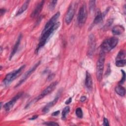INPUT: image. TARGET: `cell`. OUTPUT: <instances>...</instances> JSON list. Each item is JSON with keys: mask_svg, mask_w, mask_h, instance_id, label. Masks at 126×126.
<instances>
[{"mask_svg": "<svg viewBox=\"0 0 126 126\" xmlns=\"http://www.w3.org/2000/svg\"><path fill=\"white\" fill-rule=\"evenodd\" d=\"M60 26V22H56L52 27H51L50 29L47 30L43 33H42L39 42L37 45V47L36 49V52H37L39 50L42 48L44 45L46 44L47 40L50 38V36L53 34V33L58 29V28Z\"/></svg>", "mask_w": 126, "mask_h": 126, "instance_id": "cell-1", "label": "cell"}, {"mask_svg": "<svg viewBox=\"0 0 126 126\" xmlns=\"http://www.w3.org/2000/svg\"><path fill=\"white\" fill-rule=\"evenodd\" d=\"M118 39L115 37H112L105 39L101 45L100 51L104 53L108 52L114 48L117 45Z\"/></svg>", "mask_w": 126, "mask_h": 126, "instance_id": "cell-2", "label": "cell"}, {"mask_svg": "<svg viewBox=\"0 0 126 126\" xmlns=\"http://www.w3.org/2000/svg\"><path fill=\"white\" fill-rule=\"evenodd\" d=\"M105 62V53L100 51L99 54V57L96 63V76L98 81L101 80L102 78L104 65Z\"/></svg>", "mask_w": 126, "mask_h": 126, "instance_id": "cell-3", "label": "cell"}, {"mask_svg": "<svg viewBox=\"0 0 126 126\" xmlns=\"http://www.w3.org/2000/svg\"><path fill=\"white\" fill-rule=\"evenodd\" d=\"M25 65H23L18 69L14 70L8 73L3 80V84H4V85L6 86H8L11 82H12L16 78H17L19 76L20 73L22 72V70L25 68Z\"/></svg>", "mask_w": 126, "mask_h": 126, "instance_id": "cell-4", "label": "cell"}, {"mask_svg": "<svg viewBox=\"0 0 126 126\" xmlns=\"http://www.w3.org/2000/svg\"><path fill=\"white\" fill-rule=\"evenodd\" d=\"M87 17V11L85 5H82L79 10L77 16V22L80 26H82L85 23Z\"/></svg>", "mask_w": 126, "mask_h": 126, "instance_id": "cell-5", "label": "cell"}, {"mask_svg": "<svg viewBox=\"0 0 126 126\" xmlns=\"http://www.w3.org/2000/svg\"><path fill=\"white\" fill-rule=\"evenodd\" d=\"M57 84H58L57 82H54L52 83L45 90H44L43 91V92L41 93L40 94H39L37 97H36L34 99V101L36 102V101L41 99V98H42L43 97L45 96L46 95L49 94L51 92H52L53 91V90L55 89Z\"/></svg>", "mask_w": 126, "mask_h": 126, "instance_id": "cell-6", "label": "cell"}, {"mask_svg": "<svg viewBox=\"0 0 126 126\" xmlns=\"http://www.w3.org/2000/svg\"><path fill=\"white\" fill-rule=\"evenodd\" d=\"M96 41L95 36L93 34H91L89 37L88 40V49L87 54L89 56H92L95 50Z\"/></svg>", "mask_w": 126, "mask_h": 126, "instance_id": "cell-7", "label": "cell"}, {"mask_svg": "<svg viewBox=\"0 0 126 126\" xmlns=\"http://www.w3.org/2000/svg\"><path fill=\"white\" fill-rule=\"evenodd\" d=\"M40 61L36 63H35L31 68H30L28 71H27L23 76V77H22V78L21 79V80L19 81V82L17 83V84L15 86V88L18 87L19 86L21 85L23 83H24L26 80L31 75V74H32L34 71L37 68V67H38V66L40 64Z\"/></svg>", "mask_w": 126, "mask_h": 126, "instance_id": "cell-8", "label": "cell"}, {"mask_svg": "<svg viewBox=\"0 0 126 126\" xmlns=\"http://www.w3.org/2000/svg\"><path fill=\"white\" fill-rule=\"evenodd\" d=\"M75 6L74 4H71L68 9L67 11L65 18V22L66 24H69L71 21L72 20L75 12Z\"/></svg>", "mask_w": 126, "mask_h": 126, "instance_id": "cell-9", "label": "cell"}, {"mask_svg": "<svg viewBox=\"0 0 126 126\" xmlns=\"http://www.w3.org/2000/svg\"><path fill=\"white\" fill-rule=\"evenodd\" d=\"M23 94V93L22 92H20L17 94L16 95L13 97L9 101L7 102L5 104H4L3 108L5 109V110L6 111H9L13 107V106L15 104L16 101L19 99V98H20L21 97Z\"/></svg>", "mask_w": 126, "mask_h": 126, "instance_id": "cell-10", "label": "cell"}, {"mask_svg": "<svg viewBox=\"0 0 126 126\" xmlns=\"http://www.w3.org/2000/svg\"><path fill=\"white\" fill-rule=\"evenodd\" d=\"M60 15V13L59 12H57L55 15L53 16V17L48 21V22L46 24L44 28L43 29L42 33L44 32L49 29H50L51 27H52L56 23L58 18L59 17Z\"/></svg>", "mask_w": 126, "mask_h": 126, "instance_id": "cell-11", "label": "cell"}, {"mask_svg": "<svg viewBox=\"0 0 126 126\" xmlns=\"http://www.w3.org/2000/svg\"><path fill=\"white\" fill-rule=\"evenodd\" d=\"M44 3V1L42 0L38 4V5L36 6L35 8L34 9V10L33 11V12L31 14V17L34 18L39 15V14L40 13V12H41V11L42 9V7L43 6Z\"/></svg>", "mask_w": 126, "mask_h": 126, "instance_id": "cell-12", "label": "cell"}, {"mask_svg": "<svg viewBox=\"0 0 126 126\" xmlns=\"http://www.w3.org/2000/svg\"><path fill=\"white\" fill-rule=\"evenodd\" d=\"M21 38H22V35L20 34L19 35V36H18V38L17 40V41L16 42L14 47H13V48L11 51V53L10 55V57H9V60H10L13 57V56L15 55V54L16 53L18 49V47H19V46L20 45V42H21Z\"/></svg>", "mask_w": 126, "mask_h": 126, "instance_id": "cell-13", "label": "cell"}, {"mask_svg": "<svg viewBox=\"0 0 126 126\" xmlns=\"http://www.w3.org/2000/svg\"><path fill=\"white\" fill-rule=\"evenodd\" d=\"M85 85H86V87L88 89L92 90L93 87V81H92V76L88 72H86Z\"/></svg>", "mask_w": 126, "mask_h": 126, "instance_id": "cell-14", "label": "cell"}, {"mask_svg": "<svg viewBox=\"0 0 126 126\" xmlns=\"http://www.w3.org/2000/svg\"><path fill=\"white\" fill-rule=\"evenodd\" d=\"M59 99V96H57L52 101L49 102L46 106H45V107L43 108L42 111L43 112V113H46L47 112H48L50 109V108L52 107H53L57 102L58 100Z\"/></svg>", "mask_w": 126, "mask_h": 126, "instance_id": "cell-15", "label": "cell"}, {"mask_svg": "<svg viewBox=\"0 0 126 126\" xmlns=\"http://www.w3.org/2000/svg\"><path fill=\"white\" fill-rule=\"evenodd\" d=\"M125 31L124 28L121 25H117L113 27L112 32L114 35H120Z\"/></svg>", "mask_w": 126, "mask_h": 126, "instance_id": "cell-16", "label": "cell"}, {"mask_svg": "<svg viewBox=\"0 0 126 126\" xmlns=\"http://www.w3.org/2000/svg\"><path fill=\"white\" fill-rule=\"evenodd\" d=\"M30 0H27L26 1L24 4L22 5V6L20 8V9L18 10V11H17V13L16 14L15 16H18L20 14H21L22 13H23L26 10H27V9L28 8V7L29 6V4L30 2Z\"/></svg>", "mask_w": 126, "mask_h": 126, "instance_id": "cell-17", "label": "cell"}, {"mask_svg": "<svg viewBox=\"0 0 126 126\" xmlns=\"http://www.w3.org/2000/svg\"><path fill=\"white\" fill-rule=\"evenodd\" d=\"M102 18H103V16L101 12L100 11H98L95 14V16L93 21V24L94 25L98 24L102 21Z\"/></svg>", "mask_w": 126, "mask_h": 126, "instance_id": "cell-18", "label": "cell"}, {"mask_svg": "<svg viewBox=\"0 0 126 126\" xmlns=\"http://www.w3.org/2000/svg\"><path fill=\"white\" fill-rule=\"evenodd\" d=\"M115 92L117 93V94H118L119 95L123 96L125 95L126 93V90L125 88L122 87L121 85L117 86L115 88Z\"/></svg>", "mask_w": 126, "mask_h": 126, "instance_id": "cell-19", "label": "cell"}, {"mask_svg": "<svg viewBox=\"0 0 126 126\" xmlns=\"http://www.w3.org/2000/svg\"><path fill=\"white\" fill-rule=\"evenodd\" d=\"M126 57V52L124 50H121L119 53L118 54L117 57L116 58V61L120 60H124Z\"/></svg>", "mask_w": 126, "mask_h": 126, "instance_id": "cell-20", "label": "cell"}, {"mask_svg": "<svg viewBox=\"0 0 126 126\" xmlns=\"http://www.w3.org/2000/svg\"><path fill=\"white\" fill-rule=\"evenodd\" d=\"M69 110L70 108L69 106H66L63 108L62 113V118L63 120H64L66 118L67 115L68 114L69 112Z\"/></svg>", "mask_w": 126, "mask_h": 126, "instance_id": "cell-21", "label": "cell"}, {"mask_svg": "<svg viewBox=\"0 0 126 126\" xmlns=\"http://www.w3.org/2000/svg\"><path fill=\"white\" fill-rule=\"evenodd\" d=\"M126 59L116 61V65L118 67H123L126 65Z\"/></svg>", "mask_w": 126, "mask_h": 126, "instance_id": "cell-22", "label": "cell"}, {"mask_svg": "<svg viewBox=\"0 0 126 126\" xmlns=\"http://www.w3.org/2000/svg\"><path fill=\"white\" fill-rule=\"evenodd\" d=\"M75 113H76V115L77 116V117L79 118H82L83 117V112H82V110L81 109V108L79 107V108H77L76 109V111H75Z\"/></svg>", "mask_w": 126, "mask_h": 126, "instance_id": "cell-23", "label": "cell"}, {"mask_svg": "<svg viewBox=\"0 0 126 126\" xmlns=\"http://www.w3.org/2000/svg\"><path fill=\"white\" fill-rule=\"evenodd\" d=\"M57 0H52L50 2L49 5V8L50 10H53L56 4H57Z\"/></svg>", "mask_w": 126, "mask_h": 126, "instance_id": "cell-24", "label": "cell"}, {"mask_svg": "<svg viewBox=\"0 0 126 126\" xmlns=\"http://www.w3.org/2000/svg\"><path fill=\"white\" fill-rule=\"evenodd\" d=\"M95 1L91 0L89 1V8L90 11H93L94 10L95 7Z\"/></svg>", "mask_w": 126, "mask_h": 126, "instance_id": "cell-25", "label": "cell"}, {"mask_svg": "<svg viewBox=\"0 0 126 126\" xmlns=\"http://www.w3.org/2000/svg\"><path fill=\"white\" fill-rule=\"evenodd\" d=\"M121 72L122 73V75H123V77L122 78L121 80L119 82V84L120 85H122L125 82V80H126V73H125V72L123 70H121Z\"/></svg>", "mask_w": 126, "mask_h": 126, "instance_id": "cell-26", "label": "cell"}, {"mask_svg": "<svg viewBox=\"0 0 126 126\" xmlns=\"http://www.w3.org/2000/svg\"><path fill=\"white\" fill-rule=\"evenodd\" d=\"M44 125H48V126H59V125L57 123H55L54 122H46L45 123H44Z\"/></svg>", "mask_w": 126, "mask_h": 126, "instance_id": "cell-27", "label": "cell"}, {"mask_svg": "<svg viewBox=\"0 0 126 126\" xmlns=\"http://www.w3.org/2000/svg\"><path fill=\"white\" fill-rule=\"evenodd\" d=\"M103 126H109V124L108 123V120L106 118H104L103 119Z\"/></svg>", "mask_w": 126, "mask_h": 126, "instance_id": "cell-28", "label": "cell"}, {"mask_svg": "<svg viewBox=\"0 0 126 126\" xmlns=\"http://www.w3.org/2000/svg\"><path fill=\"white\" fill-rule=\"evenodd\" d=\"M59 114H60V111L58 110V111H55V112H53V113L52 114V115L53 116H58Z\"/></svg>", "mask_w": 126, "mask_h": 126, "instance_id": "cell-29", "label": "cell"}, {"mask_svg": "<svg viewBox=\"0 0 126 126\" xmlns=\"http://www.w3.org/2000/svg\"><path fill=\"white\" fill-rule=\"evenodd\" d=\"M71 101H72V98L71 97H69L67 100H66L65 103L66 104H69L71 102Z\"/></svg>", "mask_w": 126, "mask_h": 126, "instance_id": "cell-30", "label": "cell"}, {"mask_svg": "<svg viewBox=\"0 0 126 126\" xmlns=\"http://www.w3.org/2000/svg\"><path fill=\"white\" fill-rule=\"evenodd\" d=\"M5 12V9H2L1 8L0 10V16H2Z\"/></svg>", "mask_w": 126, "mask_h": 126, "instance_id": "cell-31", "label": "cell"}, {"mask_svg": "<svg viewBox=\"0 0 126 126\" xmlns=\"http://www.w3.org/2000/svg\"><path fill=\"white\" fill-rule=\"evenodd\" d=\"M86 97L85 96H81V98H80V101H81V102H84V101H85L86 100Z\"/></svg>", "mask_w": 126, "mask_h": 126, "instance_id": "cell-32", "label": "cell"}, {"mask_svg": "<svg viewBox=\"0 0 126 126\" xmlns=\"http://www.w3.org/2000/svg\"><path fill=\"white\" fill-rule=\"evenodd\" d=\"M37 117H38V116H37V115H34V116H33L32 118H31L30 119H29V120H33L36 119Z\"/></svg>", "mask_w": 126, "mask_h": 126, "instance_id": "cell-33", "label": "cell"}]
</instances>
